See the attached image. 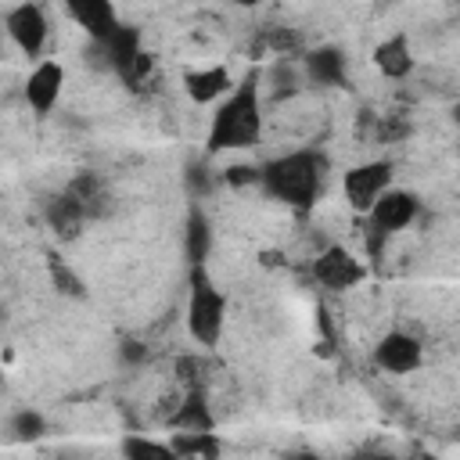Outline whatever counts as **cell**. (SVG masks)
I'll use <instances>...</instances> for the list:
<instances>
[{
    "label": "cell",
    "instance_id": "11",
    "mask_svg": "<svg viewBox=\"0 0 460 460\" xmlns=\"http://www.w3.org/2000/svg\"><path fill=\"white\" fill-rule=\"evenodd\" d=\"M183 86H187V97L198 101V104H208L223 93L234 90V79L226 72V65H208V68H194L183 75Z\"/></svg>",
    "mask_w": 460,
    "mask_h": 460
},
{
    "label": "cell",
    "instance_id": "10",
    "mask_svg": "<svg viewBox=\"0 0 460 460\" xmlns=\"http://www.w3.org/2000/svg\"><path fill=\"white\" fill-rule=\"evenodd\" d=\"M68 18L93 40V47H101V43H108L119 29H122V22H119V11L108 4V0H72L68 7Z\"/></svg>",
    "mask_w": 460,
    "mask_h": 460
},
{
    "label": "cell",
    "instance_id": "1",
    "mask_svg": "<svg viewBox=\"0 0 460 460\" xmlns=\"http://www.w3.org/2000/svg\"><path fill=\"white\" fill-rule=\"evenodd\" d=\"M262 133V104H259V72H248L216 108L208 126V151H241L252 147Z\"/></svg>",
    "mask_w": 460,
    "mask_h": 460
},
{
    "label": "cell",
    "instance_id": "13",
    "mask_svg": "<svg viewBox=\"0 0 460 460\" xmlns=\"http://www.w3.org/2000/svg\"><path fill=\"white\" fill-rule=\"evenodd\" d=\"M169 424L180 428V431H212V413H208V406H205L201 388H190V392H187V399L172 410Z\"/></svg>",
    "mask_w": 460,
    "mask_h": 460
},
{
    "label": "cell",
    "instance_id": "19",
    "mask_svg": "<svg viewBox=\"0 0 460 460\" xmlns=\"http://www.w3.org/2000/svg\"><path fill=\"white\" fill-rule=\"evenodd\" d=\"M298 460H320V456H298Z\"/></svg>",
    "mask_w": 460,
    "mask_h": 460
},
{
    "label": "cell",
    "instance_id": "2",
    "mask_svg": "<svg viewBox=\"0 0 460 460\" xmlns=\"http://www.w3.org/2000/svg\"><path fill=\"white\" fill-rule=\"evenodd\" d=\"M323 172H327V162L323 155L316 151H288L273 162L262 165V176L259 183L284 205L305 212L313 208V201L320 198V187H323Z\"/></svg>",
    "mask_w": 460,
    "mask_h": 460
},
{
    "label": "cell",
    "instance_id": "9",
    "mask_svg": "<svg viewBox=\"0 0 460 460\" xmlns=\"http://www.w3.org/2000/svg\"><path fill=\"white\" fill-rule=\"evenodd\" d=\"M417 212H420V201H417V194L392 187V190H385V194H381V201L370 208V226H374L377 234L392 237V234L406 230V226L417 219Z\"/></svg>",
    "mask_w": 460,
    "mask_h": 460
},
{
    "label": "cell",
    "instance_id": "15",
    "mask_svg": "<svg viewBox=\"0 0 460 460\" xmlns=\"http://www.w3.org/2000/svg\"><path fill=\"white\" fill-rule=\"evenodd\" d=\"M122 460H183L169 442L147 438V435H126L122 438Z\"/></svg>",
    "mask_w": 460,
    "mask_h": 460
},
{
    "label": "cell",
    "instance_id": "7",
    "mask_svg": "<svg viewBox=\"0 0 460 460\" xmlns=\"http://www.w3.org/2000/svg\"><path fill=\"white\" fill-rule=\"evenodd\" d=\"M374 363L388 374H413L424 363V345L410 331H388L374 345Z\"/></svg>",
    "mask_w": 460,
    "mask_h": 460
},
{
    "label": "cell",
    "instance_id": "14",
    "mask_svg": "<svg viewBox=\"0 0 460 460\" xmlns=\"http://www.w3.org/2000/svg\"><path fill=\"white\" fill-rule=\"evenodd\" d=\"M305 72H309V79L320 83V86H338V83L345 79V61H341L338 50L323 47V50H313V54L305 58Z\"/></svg>",
    "mask_w": 460,
    "mask_h": 460
},
{
    "label": "cell",
    "instance_id": "16",
    "mask_svg": "<svg viewBox=\"0 0 460 460\" xmlns=\"http://www.w3.org/2000/svg\"><path fill=\"white\" fill-rule=\"evenodd\" d=\"M208 241H212V234H208V219H205L201 212H194L190 223H187V259H190V266H205Z\"/></svg>",
    "mask_w": 460,
    "mask_h": 460
},
{
    "label": "cell",
    "instance_id": "12",
    "mask_svg": "<svg viewBox=\"0 0 460 460\" xmlns=\"http://www.w3.org/2000/svg\"><path fill=\"white\" fill-rule=\"evenodd\" d=\"M374 65H377L381 75H388V79H406V75L413 72V50H410V40H406L402 32L381 40L377 50H374Z\"/></svg>",
    "mask_w": 460,
    "mask_h": 460
},
{
    "label": "cell",
    "instance_id": "8",
    "mask_svg": "<svg viewBox=\"0 0 460 460\" xmlns=\"http://www.w3.org/2000/svg\"><path fill=\"white\" fill-rule=\"evenodd\" d=\"M61 86H65V68H61V61L47 58V61H40L29 72V79L22 86V97H25V104L36 115H50L54 104H58V97H61Z\"/></svg>",
    "mask_w": 460,
    "mask_h": 460
},
{
    "label": "cell",
    "instance_id": "4",
    "mask_svg": "<svg viewBox=\"0 0 460 460\" xmlns=\"http://www.w3.org/2000/svg\"><path fill=\"white\" fill-rule=\"evenodd\" d=\"M341 190H345V201L356 208V212H367L381 201L385 190H392V162H363V165H352L341 180Z\"/></svg>",
    "mask_w": 460,
    "mask_h": 460
},
{
    "label": "cell",
    "instance_id": "18",
    "mask_svg": "<svg viewBox=\"0 0 460 460\" xmlns=\"http://www.w3.org/2000/svg\"><path fill=\"white\" fill-rule=\"evenodd\" d=\"M453 122H456V126H460V104H456V108H453Z\"/></svg>",
    "mask_w": 460,
    "mask_h": 460
},
{
    "label": "cell",
    "instance_id": "17",
    "mask_svg": "<svg viewBox=\"0 0 460 460\" xmlns=\"http://www.w3.org/2000/svg\"><path fill=\"white\" fill-rule=\"evenodd\" d=\"M11 431H14L18 438H36V435L43 431V417H40L36 410H22V413L11 420Z\"/></svg>",
    "mask_w": 460,
    "mask_h": 460
},
{
    "label": "cell",
    "instance_id": "3",
    "mask_svg": "<svg viewBox=\"0 0 460 460\" xmlns=\"http://www.w3.org/2000/svg\"><path fill=\"white\" fill-rule=\"evenodd\" d=\"M226 327V295L216 288L205 266H190V291H187V331L198 345L212 349Z\"/></svg>",
    "mask_w": 460,
    "mask_h": 460
},
{
    "label": "cell",
    "instance_id": "6",
    "mask_svg": "<svg viewBox=\"0 0 460 460\" xmlns=\"http://www.w3.org/2000/svg\"><path fill=\"white\" fill-rule=\"evenodd\" d=\"M4 25H7V36L11 43L25 54V58H36L43 47H47V36H50V25H47V14L40 4H18L4 14Z\"/></svg>",
    "mask_w": 460,
    "mask_h": 460
},
{
    "label": "cell",
    "instance_id": "5",
    "mask_svg": "<svg viewBox=\"0 0 460 460\" xmlns=\"http://www.w3.org/2000/svg\"><path fill=\"white\" fill-rule=\"evenodd\" d=\"M313 280L320 284V288H327V291H345V288H356L359 280H363V266H359V259L352 255V252H345L341 244H327V248H320L316 255H313Z\"/></svg>",
    "mask_w": 460,
    "mask_h": 460
}]
</instances>
